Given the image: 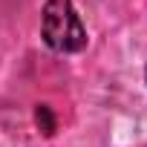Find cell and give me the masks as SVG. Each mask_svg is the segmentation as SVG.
Masks as SVG:
<instances>
[{
    "label": "cell",
    "mask_w": 147,
    "mask_h": 147,
    "mask_svg": "<svg viewBox=\"0 0 147 147\" xmlns=\"http://www.w3.org/2000/svg\"><path fill=\"white\" fill-rule=\"evenodd\" d=\"M38 115H43V133H52V127H55V124H52V118H49V110H46V107H40V110H38Z\"/></svg>",
    "instance_id": "cell-2"
},
{
    "label": "cell",
    "mask_w": 147,
    "mask_h": 147,
    "mask_svg": "<svg viewBox=\"0 0 147 147\" xmlns=\"http://www.w3.org/2000/svg\"><path fill=\"white\" fill-rule=\"evenodd\" d=\"M40 32L49 49L55 52H81L87 46V29L72 6V0H46L43 3V18H40Z\"/></svg>",
    "instance_id": "cell-1"
}]
</instances>
